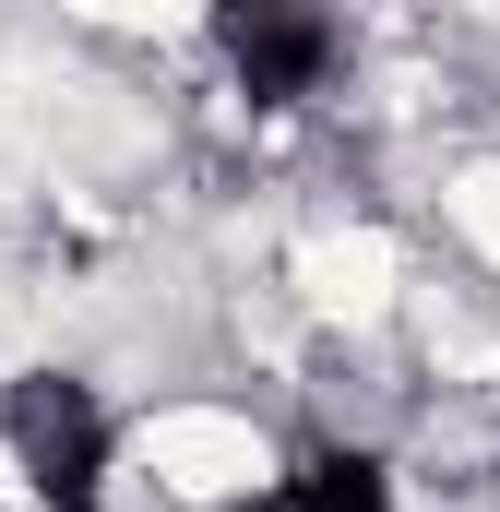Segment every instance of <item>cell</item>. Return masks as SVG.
Wrapping results in <instances>:
<instances>
[{
  "label": "cell",
  "mask_w": 500,
  "mask_h": 512,
  "mask_svg": "<svg viewBox=\"0 0 500 512\" xmlns=\"http://www.w3.org/2000/svg\"><path fill=\"white\" fill-rule=\"evenodd\" d=\"M131 429L108 417V393L72 370H24L0 382V465L24 477V512H108Z\"/></svg>",
  "instance_id": "1"
},
{
  "label": "cell",
  "mask_w": 500,
  "mask_h": 512,
  "mask_svg": "<svg viewBox=\"0 0 500 512\" xmlns=\"http://www.w3.org/2000/svg\"><path fill=\"white\" fill-rule=\"evenodd\" d=\"M215 48H227V84L250 108H310L346 72V24L334 12H227Z\"/></svg>",
  "instance_id": "2"
},
{
  "label": "cell",
  "mask_w": 500,
  "mask_h": 512,
  "mask_svg": "<svg viewBox=\"0 0 500 512\" xmlns=\"http://www.w3.org/2000/svg\"><path fill=\"white\" fill-rule=\"evenodd\" d=\"M239 512H405V477L370 441H298V453H274V477Z\"/></svg>",
  "instance_id": "3"
}]
</instances>
